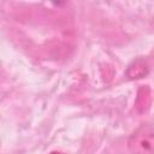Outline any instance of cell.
I'll return each mask as SVG.
<instances>
[{
    "instance_id": "7a4b0ae2",
    "label": "cell",
    "mask_w": 154,
    "mask_h": 154,
    "mask_svg": "<svg viewBox=\"0 0 154 154\" xmlns=\"http://www.w3.org/2000/svg\"><path fill=\"white\" fill-rule=\"evenodd\" d=\"M51 154H64V153H60V152H52Z\"/></svg>"
},
{
    "instance_id": "6da1fadb",
    "label": "cell",
    "mask_w": 154,
    "mask_h": 154,
    "mask_svg": "<svg viewBox=\"0 0 154 154\" xmlns=\"http://www.w3.org/2000/svg\"><path fill=\"white\" fill-rule=\"evenodd\" d=\"M129 147L135 154H154V131L148 128L140 129L131 136Z\"/></svg>"
}]
</instances>
